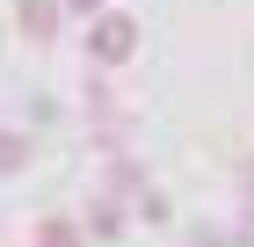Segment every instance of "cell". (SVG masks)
<instances>
[{"label":"cell","mask_w":254,"mask_h":247,"mask_svg":"<svg viewBox=\"0 0 254 247\" xmlns=\"http://www.w3.org/2000/svg\"><path fill=\"white\" fill-rule=\"evenodd\" d=\"M95 51L102 58H124V51H131V22H102V29H95Z\"/></svg>","instance_id":"1"}]
</instances>
